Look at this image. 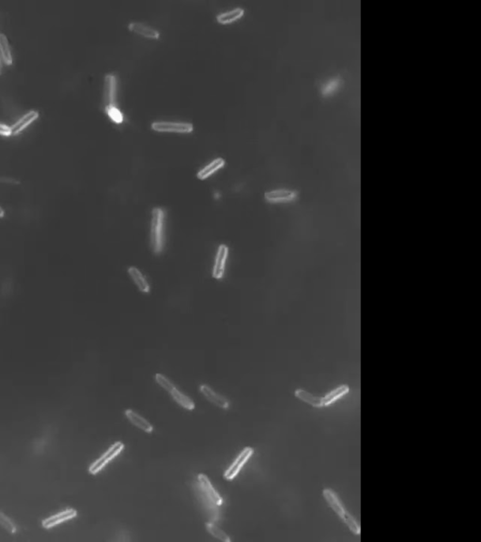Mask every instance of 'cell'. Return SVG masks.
Instances as JSON below:
<instances>
[{
    "label": "cell",
    "mask_w": 481,
    "mask_h": 542,
    "mask_svg": "<svg viewBox=\"0 0 481 542\" xmlns=\"http://www.w3.org/2000/svg\"><path fill=\"white\" fill-rule=\"evenodd\" d=\"M322 495L326 502L328 503L329 506L335 511L336 515L341 519L344 523L350 529L352 534L358 535L361 533V527L356 519L351 515L350 512L345 508L342 502L340 501L339 497L337 496L334 490L330 489H325L322 492Z\"/></svg>",
    "instance_id": "cell-1"
},
{
    "label": "cell",
    "mask_w": 481,
    "mask_h": 542,
    "mask_svg": "<svg viewBox=\"0 0 481 542\" xmlns=\"http://www.w3.org/2000/svg\"><path fill=\"white\" fill-rule=\"evenodd\" d=\"M5 216V212H4V209L2 207H0V219H2L3 217Z\"/></svg>",
    "instance_id": "cell-29"
},
{
    "label": "cell",
    "mask_w": 481,
    "mask_h": 542,
    "mask_svg": "<svg viewBox=\"0 0 481 542\" xmlns=\"http://www.w3.org/2000/svg\"><path fill=\"white\" fill-rule=\"evenodd\" d=\"M205 526H206L207 531L214 537L218 538L219 540L224 542H230V540H231L228 534H226L222 529L218 528L216 525H214V523L208 522L205 524Z\"/></svg>",
    "instance_id": "cell-23"
},
{
    "label": "cell",
    "mask_w": 481,
    "mask_h": 542,
    "mask_svg": "<svg viewBox=\"0 0 481 542\" xmlns=\"http://www.w3.org/2000/svg\"><path fill=\"white\" fill-rule=\"evenodd\" d=\"M0 135H3V136L12 135L11 127H9V126L3 124V123H0Z\"/></svg>",
    "instance_id": "cell-27"
},
{
    "label": "cell",
    "mask_w": 481,
    "mask_h": 542,
    "mask_svg": "<svg viewBox=\"0 0 481 542\" xmlns=\"http://www.w3.org/2000/svg\"><path fill=\"white\" fill-rule=\"evenodd\" d=\"M253 453H254V450L251 447H246L242 451L239 457L235 459V461L226 471V473L224 474L225 478L228 480H232L241 471L243 466L245 465V462L252 456Z\"/></svg>",
    "instance_id": "cell-5"
},
{
    "label": "cell",
    "mask_w": 481,
    "mask_h": 542,
    "mask_svg": "<svg viewBox=\"0 0 481 542\" xmlns=\"http://www.w3.org/2000/svg\"><path fill=\"white\" fill-rule=\"evenodd\" d=\"M349 392H350V388L347 385H341V386L337 387L336 389L331 391L325 397H321V398H322V408L335 403L339 398L348 395Z\"/></svg>",
    "instance_id": "cell-15"
},
{
    "label": "cell",
    "mask_w": 481,
    "mask_h": 542,
    "mask_svg": "<svg viewBox=\"0 0 481 542\" xmlns=\"http://www.w3.org/2000/svg\"><path fill=\"white\" fill-rule=\"evenodd\" d=\"M0 524L6 529L9 533L15 534L16 532V527L14 522L9 519L7 516H5L2 512H0Z\"/></svg>",
    "instance_id": "cell-25"
},
{
    "label": "cell",
    "mask_w": 481,
    "mask_h": 542,
    "mask_svg": "<svg viewBox=\"0 0 481 542\" xmlns=\"http://www.w3.org/2000/svg\"><path fill=\"white\" fill-rule=\"evenodd\" d=\"M105 109H106V111H107L108 116L112 119V121H114V122H117V123L123 122V114H122V112H121L117 107H115V106L107 107V108H105Z\"/></svg>",
    "instance_id": "cell-26"
},
{
    "label": "cell",
    "mask_w": 481,
    "mask_h": 542,
    "mask_svg": "<svg viewBox=\"0 0 481 542\" xmlns=\"http://www.w3.org/2000/svg\"><path fill=\"white\" fill-rule=\"evenodd\" d=\"M225 165V160L222 158H216L215 160L207 165L205 168H202L198 172V178L200 180H204L209 176L212 175L215 171H217L219 168H223Z\"/></svg>",
    "instance_id": "cell-19"
},
{
    "label": "cell",
    "mask_w": 481,
    "mask_h": 542,
    "mask_svg": "<svg viewBox=\"0 0 481 542\" xmlns=\"http://www.w3.org/2000/svg\"><path fill=\"white\" fill-rule=\"evenodd\" d=\"M199 390L203 394V396L206 397L210 402L214 403V405H216L217 407H219L221 409H228L229 408V401L225 397H221L218 394H216L214 390L211 389L209 386L201 385L199 387Z\"/></svg>",
    "instance_id": "cell-12"
},
{
    "label": "cell",
    "mask_w": 481,
    "mask_h": 542,
    "mask_svg": "<svg viewBox=\"0 0 481 542\" xmlns=\"http://www.w3.org/2000/svg\"><path fill=\"white\" fill-rule=\"evenodd\" d=\"M244 16V10L241 8L234 9L230 12H227L225 14H221L217 16V21L220 24L232 23L237 19L241 18Z\"/></svg>",
    "instance_id": "cell-21"
},
{
    "label": "cell",
    "mask_w": 481,
    "mask_h": 542,
    "mask_svg": "<svg viewBox=\"0 0 481 542\" xmlns=\"http://www.w3.org/2000/svg\"><path fill=\"white\" fill-rule=\"evenodd\" d=\"M294 396L301 401L310 405L314 408H322V398L321 397H317L309 392H306L305 390H295Z\"/></svg>",
    "instance_id": "cell-16"
},
{
    "label": "cell",
    "mask_w": 481,
    "mask_h": 542,
    "mask_svg": "<svg viewBox=\"0 0 481 542\" xmlns=\"http://www.w3.org/2000/svg\"><path fill=\"white\" fill-rule=\"evenodd\" d=\"M152 128L159 132L190 133L194 129V126L187 122H156L152 124Z\"/></svg>",
    "instance_id": "cell-4"
},
{
    "label": "cell",
    "mask_w": 481,
    "mask_h": 542,
    "mask_svg": "<svg viewBox=\"0 0 481 542\" xmlns=\"http://www.w3.org/2000/svg\"><path fill=\"white\" fill-rule=\"evenodd\" d=\"M0 183L20 184L19 181L8 177H0Z\"/></svg>",
    "instance_id": "cell-28"
},
{
    "label": "cell",
    "mask_w": 481,
    "mask_h": 542,
    "mask_svg": "<svg viewBox=\"0 0 481 542\" xmlns=\"http://www.w3.org/2000/svg\"><path fill=\"white\" fill-rule=\"evenodd\" d=\"M77 515V512L76 509L70 508V509H67L65 511L60 513V514L52 516V517H50L48 519H44L43 520V526L46 528V529H49L51 527H54L55 525L61 523L62 521H65V520H68V519L76 517Z\"/></svg>",
    "instance_id": "cell-13"
},
{
    "label": "cell",
    "mask_w": 481,
    "mask_h": 542,
    "mask_svg": "<svg viewBox=\"0 0 481 542\" xmlns=\"http://www.w3.org/2000/svg\"><path fill=\"white\" fill-rule=\"evenodd\" d=\"M199 481L202 489L205 491L207 496L210 498V500L216 505H221L223 504V500L220 495L216 492V490L214 489V487L212 486L211 482L206 475L203 473H200L199 475Z\"/></svg>",
    "instance_id": "cell-10"
},
{
    "label": "cell",
    "mask_w": 481,
    "mask_h": 542,
    "mask_svg": "<svg viewBox=\"0 0 481 542\" xmlns=\"http://www.w3.org/2000/svg\"><path fill=\"white\" fill-rule=\"evenodd\" d=\"M264 198L267 202L272 204L288 203V202H292L298 198V191L286 190V189L268 191V192H265Z\"/></svg>",
    "instance_id": "cell-6"
},
{
    "label": "cell",
    "mask_w": 481,
    "mask_h": 542,
    "mask_svg": "<svg viewBox=\"0 0 481 542\" xmlns=\"http://www.w3.org/2000/svg\"><path fill=\"white\" fill-rule=\"evenodd\" d=\"M129 30L136 32V33H138V34H140V35H142L144 37H147V38L158 39L160 36L159 32L156 30H154L151 27L145 26L143 24L137 23V22L131 23L129 25Z\"/></svg>",
    "instance_id": "cell-18"
},
{
    "label": "cell",
    "mask_w": 481,
    "mask_h": 542,
    "mask_svg": "<svg viewBox=\"0 0 481 542\" xmlns=\"http://www.w3.org/2000/svg\"><path fill=\"white\" fill-rule=\"evenodd\" d=\"M155 381H156V382L160 385L163 389L168 391L169 393H170L172 390H174L176 388L175 386H174V384L170 382L168 378L165 377L164 375H155Z\"/></svg>",
    "instance_id": "cell-24"
},
{
    "label": "cell",
    "mask_w": 481,
    "mask_h": 542,
    "mask_svg": "<svg viewBox=\"0 0 481 542\" xmlns=\"http://www.w3.org/2000/svg\"><path fill=\"white\" fill-rule=\"evenodd\" d=\"M0 53L4 62L8 65L13 63V57L10 49L8 38L5 34H0Z\"/></svg>",
    "instance_id": "cell-22"
},
{
    "label": "cell",
    "mask_w": 481,
    "mask_h": 542,
    "mask_svg": "<svg viewBox=\"0 0 481 542\" xmlns=\"http://www.w3.org/2000/svg\"><path fill=\"white\" fill-rule=\"evenodd\" d=\"M124 448V444L122 442L115 443L108 450L96 461H94L92 465L90 466V473L92 474H96L107 465L109 461H111L113 458H116Z\"/></svg>",
    "instance_id": "cell-3"
},
{
    "label": "cell",
    "mask_w": 481,
    "mask_h": 542,
    "mask_svg": "<svg viewBox=\"0 0 481 542\" xmlns=\"http://www.w3.org/2000/svg\"><path fill=\"white\" fill-rule=\"evenodd\" d=\"M342 83H343V77L340 75H336L321 81L319 85V89L323 96H327L336 92V90L339 89V87L342 85Z\"/></svg>",
    "instance_id": "cell-9"
},
{
    "label": "cell",
    "mask_w": 481,
    "mask_h": 542,
    "mask_svg": "<svg viewBox=\"0 0 481 542\" xmlns=\"http://www.w3.org/2000/svg\"><path fill=\"white\" fill-rule=\"evenodd\" d=\"M164 222L165 213L163 209L156 207L153 210L152 228H151V243L154 253L159 254L164 248Z\"/></svg>",
    "instance_id": "cell-2"
},
{
    "label": "cell",
    "mask_w": 481,
    "mask_h": 542,
    "mask_svg": "<svg viewBox=\"0 0 481 542\" xmlns=\"http://www.w3.org/2000/svg\"><path fill=\"white\" fill-rule=\"evenodd\" d=\"M125 415L133 425H135L136 427L140 428L141 430L145 431L147 433H152L153 432V426L148 421L146 420L145 418H143L142 416H140L138 413H135L134 411L126 410L125 411Z\"/></svg>",
    "instance_id": "cell-14"
},
{
    "label": "cell",
    "mask_w": 481,
    "mask_h": 542,
    "mask_svg": "<svg viewBox=\"0 0 481 542\" xmlns=\"http://www.w3.org/2000/svg\"><path fill=\"white\" fill-rule=\"evenodd\" d=\"M39 117V112L35 111V110H31L30 112H28L27 114L24 115L23 117L21 119H19L17 122L11 127L12 129V134H18L20 133L21 131H23L29 124H31V122H34L37 118Z\"/></svg>",
    "instance_id": "cell-17"
},
{
    "label": "cell",
    "mask_w": 481,
    "mask_h": 542,
    "mask_svg": "<svg viewBox=\"0 0 481 542\" xmlns=\"http://www.w3.org/2000/svg\"><path fill=\"white\" fill-rule=\"evenodd\" d=\"M116 90H117V80L114 75H107L105 77V85H104V95L103 101L105 108L108 107L115 106V99H116Z\"/></svg>",
    "instance_id": "cell-8"
},
{
    "label": "cell",
    "mask_w": 481,
    "mask_h": 542,
    "mask_svg": "<svg viewBox=\"0 0 481 542\" xmlns=\"http://www.w3.org/2000/svg\"><path fill=\"white\" fill-rule=\"evenodd\" d=\"M128 273L132 278V280L134 281V283H136V285L138 286L139 290L141 291L142 293H145V294L150 293L151 286L149 284V282L146 279L145 276L143 275V273L138 269V267H129L128 268Z\"/></svg>",
    "instance_id": "cell-11"
},
{
    "label": "cell",
    "mask_w": 481,
    "mask_h": 542,
    "mask_svg": "<svg viewBox=\"0 0 481 542\" xmlns=\"http://www.w3.org/2000/svg\"><path fill=\"white\" fill-rule=\"evenodd\" d=\"M229 248L227 245L222 244L218 247L217 253L215 256L214 269H213V277L216 280H221L224 277L226 262L229 256Z\"/></svg>",
    "instance_id": "cell-7"
},
{
    "label": "cell",
    "mask_w": 481,
    "mask_h": 542,
    "mask_svg": "<svg viewBox=\"0 0 481 542\" xmlns=\"http://www.w3.org/2000/svg\"><path fill=\"white\" fill-rule=\"evenodd\" d=\"M170 394H171V396H172L176 402L181 405L184 409H186L188 411H193L195 409V403L193 402L191 398H189L187 396L182 394L179 390L175 388V389L172 390L170 392Z\"/></svg>",
    "instance_id": "cell-20"
}]
</instances>
